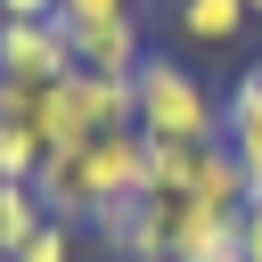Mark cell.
<instances>
[{"mask_svg": "<svg viewBox=\"0 0 262 262\" xmlns=\"http://www.w3.org/2000/svg\"><path fill=\"white\" fill-rule=\"evenodd\" d=\"M131 123H139L147 139H180V147H196V139H221V98H213L188 66H172V57H139V74H131Z\"/></svg>", "mask_w": 262, "mask_h": 262, "instance_id": "6da1fadb", "label": "cell"}, {"mask_svg": "<svg viewBox=\"0 0 262 262\" xmlns=\"http://www.w3.org/2000/svg\"><path fill=\"white\" fill-rule=\"evenodd\" d=\"M0 74H25V82H57V74H74V33H66L57 16H41V25L0 16Z\"/></svg>", "mask_w": 262, "mask_h": 262, "instance_id": "7a4b0ae2", "label": "cell"}, {"mask_svg": "<svg viewBox=\"0 0 262 262\" xmlns=\"http://www.w3.org/2000/svg\"><path fill=\"white\" fill-rule=\"evenodd\" d=\"M221 147L237 156V172H246V188L262 196V57L229 82V98H221Z\"/></svg>", "mask_w": 262, "mask_h": 262, "instance_id": "3957f363", "label": "cell"}, {"mask_svg": "<svg viewBox=\"0 0 262 262\" xmlns=\"http://www.w3.org/2000/svg\"><path fill=\"white\" fill-rule=\"evenodd\" d=\"M139 57H147L139 16H115V25H82L74 33V66L82 74H139Z\"/></svg>", "mask_w": 262, "mask_h": 262, "instance_id": "277c9868", "label": "cell"}, {"mask_svg": "<svg viewBox=\"0 0 262 262\" xmlns=\"http://www.w3.org/2000/svg\"><path fill=\"white\" fill-rule=\"evenodd\" d=\"M172 25H180V41H196V49H229L254 16H246V0H172Z\"/></svg>", "mask_w": 262, "mask_h": 262, "instance_id": "5b68a950", "label": "cell"}, {"mask_svg": "<svg viewBox=\"0 0 262 262\" xmlns=\"http://www.w3.org/2000/svg\"><path fill=\"white\" fill-rule=\"evenodd\" d=\"M49 213H41V196H33V180H0V262L41 229Z\"/></svg>", "mask_w": 262, "mask_h": 262, "instance_id": "8992f818", "label": "cell"}, {"mask_svg": "<svg viewBox=\"0 0 262 262\" xmlns=\"http://www.w3.org/2000/svg\"><path fill=\"white\" fill-rule=\"evenodd\" d=\"M41 156H49V147H41V131H33V123H16V115H0V180H33V172H41Z\"/></svg>", "mask_w": 262, "mask_h": 262, "instance_id": "52a82bcc", "label": "cell"}, {"mask_svg": "<svg viewBox=\"0 0 262 262\" xmlns=\"http://www.w3.org/2000/svg\"><path fill=\"white\" fill-rule=\"evenodd\" d=\"M237 213H246V205H237ZM237 213H213L172 262H246V246H237Z\"/></svg>", "mask_w": 262, "mask_h": 262, "instance_id": "ba28073f", "label": "cell"}, {"mask_svg": "<svg viewBox=\"0 0 262 262\" xmlns=\"http://www.w3.org/2000/svg\"><path fill=\"white\" fill-rule=\"evenodd\" d=\"M8 262H74V221H41Z\"/></svg>", "mask_w": 262, "mask_h": 262, "instance_id": "9c48e42d", "label": "cell"}, {"mask_svg": "<svg viewBox=\"0 0 262 262\" xmlns=\"http://www.w3.org/2000/svg\"><path fill=\"white\" fill-rule=\"evenodd\" d=\"M115 16H139V0H57V25L82 33V25H115Z\"/></svg>", "mask_w": 262, "mask_h": 262, "instance_id": "30bf717a", "label": "cell"}, {"mask_svg": "<svg viewBox=\"0 0 262 262\" xmlns=\"http://www.w3.org/2000/svg\"><path fill=\"white\" fill-rule=\"evenodd\" d=\"M237 246H246V262H262V196H246V213H237Z\"/></svg>", "mask_w": 262, "mask_h": 262, "instance_id": "8fae6325", "label": "cell"}, {"mask_svg": "<svg viewBox=\"0 0 262 262\" xmlns=\"http://www.w3.org/2000/svg\"><path fill=\"white\" fill-rule=\"evenodd\" d=\"M0 16H16V25H41V16H57V0H0Z\"/></svg>", "mask_w": 262, "mask_h": 262, "instance_id": "7c38bea8", "label": "cell"}, {"mask_svg": "<svg viewBox=\"0 0 262 262\" xmlns=\"http://www.w3.org/2000/svg\"><path fill=\"white\" fill-rule=\"evenodd\" d=\"M246 16H262V0H246Z\"/></svg>", "mask_w": 262, "mask_h": 262, "instance_id": "4fadbf2b", "label": "cell"}]
</instances>
